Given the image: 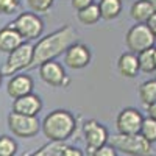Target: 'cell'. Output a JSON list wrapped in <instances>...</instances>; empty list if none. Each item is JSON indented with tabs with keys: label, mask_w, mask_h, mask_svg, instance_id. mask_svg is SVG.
<instances>
[{
	"label": "cell",
	"mask_w": 156,
	"mask_h": 156,
	"mask_svg": "<svg viewBox=\"0 0 156 156\" xmlns=\"http://www.w3.org/2000/svg\"><path fill=\"white\" fill-rule=\"evenodd\" d=\"M75 39H76V31L70 23L62 25L61 28L55 30L53 33L47 36H41L37 39V42L33 45V62L30 69L39 67L45 61L56 59L69 48V45L76 42Z\"/></svg>",
	"instance_id": "6da1fadb"
},
{
	"label": "cell",
	"mask_w": 156,
	"mask_h": 156,
	"mask_svg": "<svg viewBox=\"0 0 156 156\" xmlns=\"http://www.w3.org/2000/svg\"><path fill=\"white\" fill-rule=\"evenodd\" d=\"M41 129L50 142H66L75 133L76 119L67 109H55L44 117Z\"/></svg>",
	"instance_id": "7a4b0ae2"
},
{
	"label": "cell",
	"mask_w": 156,
	"mask_h": 156,
	"mask_svg": "<svg viewBox=\"0 0 156 156\" xmlns=\"http://www.w3.org/2000/svg\"><path fill=\"white\" fill-rule=\"evenodd\" d=\"M108 144H111L115 150L129 156H153L154 154L151 144L145 137H142L139 133L137 134L117 133L114 136H109Z\"/></svg>",
	"instance_id": "3957f363"
},
{
	"label": "cell",
	"mask_w": 156,
	"mask_h": 156,
	"mask_svg": "<svg viewBox=\"0 0 156 156\" xmlns=\"http://www.w3.org/2000/svg\"><path fill=\"white\" fill-rule=\"evenodd\" d=\"M31 62H33V44L25 41L16 50L8 53V58L0 70H2L3 76H12L22 70H28Z\"/></svg>",
	"instance_id": "277c9868"
},
{
	"label": "cell",
	"mask_w": 156,
	"mask_h": 156,
	"mask_svg": "<svg viewBox=\"0 0 156 156\" xmlns=\"http://www.w3.org/2000/svg\"><path fill=\"white\" fill-rule=\"evenodd\" d=\"M23 41H37L44 33V20L33 11H25L11 22Z\"/></svg>",
	"instance_id": "5b68a950"
},
{
	"label": "cell",
	"mask_w": 156,
	"mask_h": 156,
	"mask_svg": "<svg viewBox=\"0 0 156 156\" xmlns=\"http://www.w3.org/2000/svg\"><path fill=\"white\" fill-rule=\"evenodd\" d=\"M8 128L16 137L30 139L41 131V122L37 115H23L11 111L8 114Z\"/></svg>",
	"instance_id": "8992f818"
},
{
	"label": "cell",
	"mask_w": 156,
	"mask_h": 156,
	"mask_svg": "<svg viewBox=\"0 0 156 156\" xmlns=\"http://www.w3.org/2000/svg\"><path fill=\"white\" fill-rule=\"evenodd\" d=\"M154 42L156 37L150 31L147 23H134L125 34V44L128 47V51H133L136 55L154 47Z\"/></svg>",
	"instance_id": "52a82bcc"
},
{
	"label": "cell",
	"mask_w": 156,
	"mask_h": 156,
	"mask_svg": "<svg viewBox=\"0 0 156 156\" xmlns=\"http://www.w3.org/2000/svg\"><path fill=\"white\" fill-rule=\"evenodd\" d=\"M37 70L41 80L51 87H67L70 84V78L67 76L64 66L55 59L42 62Z\"/></svg>",
	"instance_id": "ba28073f"
},
{
	"label": "cell",
	"mask_w": 156,
	"mask_h": 156,
	"mask_svg": "<svg viewBox=\"0 0 156 156\" xmlns=\"http://www.w3.org/2000/svg\"><path fill=\"white\" fill-rule=\"evenodd\" d=\"M83 137H84V144H86L89 154H92L101 145L108 144V140H109V134H108V129L105 128V125H101L100 122H97L94 119L84 122Z\"/></svg>",
	"instance_id": "9c48e42d"
},
{
	"label": "cell",
	"mask_w": 156,
	"mask_h": 156,
	"mask_svg": "<svg viewBox=\"0 0 156 156\" xmlns=\"http://www.w3.org/2000/svg\"><path fill=\"white\" fill-rule=\"evenodd\" d=\"M144 115L136 108H123L115 119V128L120 134H137Z\"/></svg>",
	"instance_id": "30bf717a"
},
{
	"label": "cell",
	"mask_w": 156,
	"mask_h": 156,
	"mask_svg": "<svg viewBox=\"0 0 156 156\" xmlns=\"http://www.w3.org/2000/svg\"><path fill=\"white\" fill-rule=\"evenodd\" d=\"M90 59H92L90 48L83 42H73L64 51V64L73 70L87 67L90 64Z\"/></svg>",
	"instance_id": "8fae6325"
},
{
	"label": "cell",
	"mask_w": 156,
	"mask_h": 156,
	"mask_svg": "<svg viewBox=\"0 0 156 156\" xmlns=\"http://www.w3.org/2000/svg\"><path fill=\"white\" fill-rule=\"evenodd\" d=\"M33 87H34V81H33V78L28 75V73H16V75H12L9 76V80L6 83V92L8 95L12 98V100H16L19 97H23V95H27V94H31L33 92Z\"/></svg>",
	"instance_id": "7c38bea8"
},
{
	"label": "cell",
	"mask_w": 156,
	"mask_h": 156,
	"mask_svg": "<svg viewBox=\"0 0 156 156\" xmlns=\"http://www.w3.org/2000/svg\"><path fill=\"white\" fill-rule=\"evenodd\" d=\"M42 109V100L36 94H27L12 100V111L23 115H37Z\"/></svg>",
	"instance_id": "4fadbf2b"
},
{
	"label": "cell",
	"mask_w": 156,
	"mask_h": 156,
	"mask_svg": "<svg viewBox=\"0 0 156 156\" xmlns=\"http://www.w3.org/2000/svg\"><path fill=\"white\" fill-rule=\"evenodd\" d=\"M22 42H25V41L17 33V30L12 27V23H8L6 27L0 28V51L2 53H11Z\"/></svg>",
	"instance_id": "5bb4252c"
},
{
	"label": "cell",
	"mask_w": 156,
	"mask_h": 156,
	"mask_svg": "<svg viewBox=\"0 0 156 156\" xmlns=\"http://www.w3.org/2000/svg\"><path fill=\"white\" fill-rule=\"evenodd\" d=\"M117 72L125 78H134L137 76L139 70V61L137 55L133 51H125L117 59Z\"/></svg>",
	"instance_id": "9a60e30c"
},
{
	"label": "cell",
	"mask_w": 156,
	"mask_h": 156,
	"mask_svg": "<svg viewBox=\"0 0 156 156\" xmlns=\"http://www.w3.org/2000/svg\"><path fill=\"white\" fill-rule=\"evenodd\" d=\"M154 12L151 3L148 0H136L129 8V16L136 23H147L150 16Z\"/></svg>",
	"instance_id": "2e32d148"
},
{
	"label": "cell",
	"mask_w": 156,
	"mask_h": 156,
	"mask_svg": "<svg viewBox=\"0 0 156 156\" xmlns=\"http://www.w3.org/2000/svg\"><path fill=\"white\" fill-rule=\"evenodd\" d=\"M123 8L122 0H100L98 9H100V16L105 20H112L115 17L120 16Z\"/></svg>",
	"instance_id": "e0dca14e"
},
{
	"label": "cell",
	"mask_w": 156,
	"mask_h": 156,
	"mask_svg": "<svg viewBox=\"0 0 156 156\" xmlns=\"http://www.w3.org/2000/svg\"><path fill=\"white\" fill-rule=\"evenodd\" d=\"M139 61V70L144 73H154L156 70V47L147 48L137 53Z\"/></svg>",
	"instance_id": "ac0fdd59"
},
{
	"label": "cell",
	"mask_w": 156,
	"mask_h": 156,
	"mask_svg": "<svg viewBox=\"0 0 156 156\" xmlns=\"http://www.w3.org/2000/svg\"><path fill=\"white\" fill-rule=\"evenodd\" d=\"M76 17L83 25H95L101 16H100V9H98V5L97 3H92L80 11H76Z\"/></svg>",
	"instance_id": "d6986e66"
},
{
	"label": "cell",
	"mask_w": 156,
	"mask_h": 156,
	"mask_svg": "<svg viewBox=\"0 0 156 156\" xmlns=\"http://www.w3.org/2000/svg\"><path fill=\"white\" fill-rule=\"evenodd\" d=\"M137 92H139L140 101L144 103L145 106H148V105H151V103H154V101H156V78L144 81V83L139 86Z\"/></svg>",
	"instance_id": "ffe728a7"
},
{
	"label": "cell",
	"mask_w": 156,
	"mask_h": 156,
	"mask_svg": "<svg viewBox=\"0 0 156 156\" xmlns=\"http://www.w3.org/2000/svg\"><path fill=\"white\" fill-rule=\"evenodd\" d=\"M64 147V142H48L34 151H30L23 156H59Z\"/></svg>",
	"instance_id": "44dd1931"
},
{
	"label": "cell",
	"mask_w": 156,
	"mask_h": 156,
	"mask_svg": "<svg viewBox=\"0 0 156 156\" xmlns=\"http://www.w3.org/2000/svg\"><path fill=\"white\" fill-rule=\"evenodd\" d=\"M139 134L142 137H145L150 144L156 142V120L151 119V117H144L140 129H139Z\"/></svg>",
	"instance_id": "7402d4cb"
},
{
	"label": "cell",
	"mask_w": 156,
	"mask_h": 156,
	"mask_svg": "<svg viewBox=\"0 0 156 156\" xmlns=\"http://www.w3.org/2000/svg\"><path fill=\"white\" fill-rule=\"evenodd\" d=\"M17 153V142L11 136H0V156H14Z\"/></svg>",
	"instance_id": "603a6c76"
},
{
	"label": "cell",
	"mask_w": 156,
	"mask_h": 156,
	"mask_svg": "<svg viewBox=\"0 0 156 156\" xmlns=\"http://www.w3.org/2000/svg\"><path fill=\"white\" fill-rule=\"evenodd\" d=\"M55 0H27V5L33 12H47Z\"/></svg>",
	"instance_id": "cb8c5ba5"
},
{
	"label": "cell",
	"mask_w": 156,
	"mask_h": 156,
	"mask_svg": "<svg viewBox=\"0 0 156 156\" xmlns=\"http://www.w3.org/2000/svg\"><path fill=\"white\" fill-rule=\"evenodd\" d=\"M19 8H20L19 0H0V14H3V16L12 14Z\"/></svg>",
	"instance_id": "d4e9b609"
},
{
	"label": "cell",
	"mask_w": 156,
	"mask_h": 156,
	"mask_svg": "<svg viewBox=\"0 0 156 156\" xmlns=\"http://www.w3.org/2000/svg\"><path fill=\"white\" fill-rule=\"evenodd\" d=\"M90 156H117V150L111 144H105L100 148H97Z\"/></svg>",
	"instance_id": "484cf974"
},
{
	"label": "cell",
	"mask_w": 156,
	"mask_h": 156,
	"mask_svg": "<svg viewBox=\"0 0 156 156\" xmlns=\"http://www.w3.org/2000/svg\"><path fill=\"white\" fill-rule=\"evenodd\" d=\"M59 156H84V153L78 148V147H73V145H64L62 150H61V154Z\"/></svg>",
	"instance_id": "4316f807"
},
{
	"label": "cell",
	"mask_w": 156,
	"mask_h": 156,
	"mask_svg": "<svg viewBox=\"0 0 156 156\" xmlns=\"http://www.w3.org/2000/svg\"><path fill=\"white\" fill-rule=\"evenodd\" d=\"M70 3H72V8L76 9V11H80L89 5H92L94 3V0H70Z\"/></svg>",
	"instance_id": "83f0119b"
},
{
	"label": "cell",
	"mask_w": 156,
	"mask_h": 156,
	"mask_svg": "<svg viewBox=\"0 0 156 156\" xmlns=\"http://www.w3.org/2000/svg\"><path fill=\"white\" fill-rule=\"evenodd\" d=\"M147 25H148L150 31L153 33V36L156 37V12H153V14L150 16V19L147 20Z\"/></svg>",
	"instance_id": "f1b7e54d"
},
{
	"label": "cell",
	"mask_w": 156,
	"mask_h": 156,
	"mask_svg": "<svg viewBox=\"0 0 156 156\" xmlns=\"http://www.w3.org/2000/svg\"><path fill=\"white\" fill-rule=\"evenodd\" d=\"M145 108H147L148 117H151V119H154V120H156V101H154V103H151V105H148V106H145Z\"/></svg>",
	"instance_id": "f546056e"
},
{
	"label": "cell",
	"mask_w": 156,
	"mask_h": 156,
	"mask_svg": "<svg viewBox=\"0 0 156 156\" xmlns=\"http://www.w3.org/2000/svg\"><path fill=\"white\" fill-rule=\"evenodd\" d=\"M148 2L151 3V6H153V9H154V12H156V0H148Z\"/></svg>",
	"instance_id": "4dcf8cb0"
},
{
	"label": "cell",
	"mask_w": 156,
	"mask_h": 156,
	"mask_svg": "<svg viewBox=\"0 0 156 156\" xmlns=\"http://www.w3.org/2000/svg\"><path fill=\"white\" fill-rule=\"evenodd\" d=\"M2 81H3V73H2V70H0V86H2Z\"/></svg>",
	"instance_id": "1f68e13d"
},
{
	"label": "cell",
	"mask_w": 156,
	"mask_h": 156,
	"mask_svg": "<svg viewBox=\"0 0 156 156\" xmlns=\"http://www.w3.org/2000/svg\"><path fill=\"white\" fill-rule=\"evenodd\" d=\"M154 75H156V70H154Z\"/></svg>",
	"instance_id": "d6a6232c"
}]
</instances>
